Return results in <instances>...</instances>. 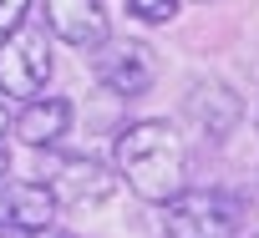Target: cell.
Masks as SVG:
<instances>
[{
	"label": "cell",
	"mask_w": 259,
	"mask_h": 238,
	"mask_svg": "<svg viewBox=\"0 0 259 238\" xmlns=\"http://www.w3.org/2000/svg\"><path fill=\"white\" fill-rule=\"evenodd\" d=\"M112 167L117 177L133 188L143 203H168L178 188H188V147L178 137V127L158 122V116H148V122H133L117 147H112Z\"/></svg>",
	"instance_id": "1"
},
{
	"label": "cell",
	"mask_w": 259,
	"mask_h": 238,
	"mask_svg": "<svg viewBox=\"0 0 259 238\" xmlns=\"http://www.w3.org/2000/svg\"><path fill=\"white\" fill-rule=\"evenodd\" d=\"M168 238H239L244 228V198L224 188H178L163 203Z\"/></svg>",
	"instance_id": "2"
},
{
	"label": "cell",
	"mask_w": 259,
	"mask_h": 238,
	"mask_svg": "<svg viewBox=\"0 0 259 238\" xmlns=\"http://www.w3.org/2000/svg\"><path fill=\"white\" fill-rule=\"evenodd\" d=\"M51 81V31L46 26H16L0 36V91L11 101L41 96Z\"/></svg>",
	"instance_id": "3"
},
{
	"label": "cell",
	"mask_w": 259,
	"mask_h": 238,
	"mask_svg": "<svg viewBox=\"0 0 259 238\" xmlns=\"http://www.w3.org/2000/svg\"><path fill=\"white\" fill-rule=\"evenodd\" d=\"M36 183L56 198V208H97L122 188L117 167H102L92 157H51Z\"/></svg>",
	"instance_id": "4"
},
{
	"label": "cell",
	"mask_w": 259,
	"mask_h": 238,
	"mask_svg": "<svg viewBox=\"0 0 259 238\" xmlns=\"http://www.w3.org/2000/svg\"><path fill=\"white\" fill-rule=\"evenodd\" d=\"M92 71H97V81L107 86V91H117V96H143V91H153V81H158V56H153V46H143V41H102V46H92Z\"/></svg>",
	"instance_id": "5"
},
{
	"label": "cell",
	"mask_w": 259,
	"mask_h": 238,
	"mask_svg": "<svg viewBox=\"0 0 259 238\" xmlns=\"http://www.w3.org/2000/svg\"><path fill=\"white\" fill-rule=\"evenodd\" d=\"M183 116L193 122V132L203 142H224L239 122H244V101L239 91H229L224 81H193L183 96Z\"/></svg>",
	"instance_id": "6"
},
{
	"label": "cell",
	"mask_w": 259,
	"mask_h": 238,
	"mask_svg": "<svg viewBox=\"0 0 259 238\" xmlns=\"http://www.w3.org/2000/svg\"><path fill=\"white\" fill-rule=\"evenodd\" d=\"M46 11V31L76 51H92L107 41V11L102 0H41Z\"/></svg>",
	"instance_id": "7"
},
{
	"label": "cell",
	"mask_w": 259,
	"mask_h": 238,
	"mask_svg": "<svg viewBox=\"0 0 259 238\" xmlns=\"http://www.w3.org/2000/svg\"><path fill=\"white\" fill-rule=\"evenodd\" d=\"M56 223V198L41 183H16V177H0V238L11 233H31Z\"/></svg>",
	"instance_id": "8"
},
{
	"label": "cell",
	"mask_w": 259,
	"mask_h": 238,
	"mask_svg": "<svg viewBox=\"0 0 259 238\" xmlns=\"http://www.w3.org/2000/svg\"><path fill=\"white\" fill-rule=\"evenodd\" d=\"M11 132L26 142V147H56L66 132H71V101L66 96H31L16 116H11Z\"/></svg>",
	"instance_id": "9"
},
{
	"label": "cell",
	"mask_w": 259,
	"mask_h": 238,
	"mask_svg": "<svg viewBox=\"0 0 259 238\" xmlns=\"http://www.w3.org/2000/svg\"><path fill=\"white\" fill-rule=\"evenodd\" d=\"M178 6L183 0H127V11H133L138 21H148V26H168L178 16Z\"/></svg>",
	"instance_id": "10"
},
{
	"label": "cell",
	"mask_w": 259,
	"mask_h": 238,
	"mask_svg": "<svg viewBox=\"0 0 259 238\" xmlns=\"http://www.w3.org/2000/svg\"><path fill=\"white\" fill-rule=\"evenodd\" d=\"M26 16H31V0H0V36L16 31Z\"/></svg>",
	"instance_id": "11"
},
{
	"label": "cell",
	"mask_w": 259,
	"mask_h": 238,
	"mask_svg": "<svg viewBox=\"0 0 259 238\" xmlns=\"http://www.w3.org/2000/svg\"><path fill=\"white\" fill-rule=\"evenodd\" d=\"M11 238H76V233H66V228L46 223V228H31V233H11Z\"/></svg>",
	"instance_id": "12"
},
{
	"label": "cell",
	"mask_w": 259,
	"mask_h": 238,
	"mask_svg": "<svg viewBox=\"0 0 259 238\" xmlns=\"http://www.w3.org/2000/svg\"><path fill=\"white\" fill-rule=\"evenodd\" d=\"M6 127H11V111H6V96H0V142H6Z\"/></svg>",
	"instance_id": "13"
},
{
	"label": "cell",
	"mask_w": 259,
	"mask_h": 238,
	"mask_svg": "<svg viewBox=\"0 0 259 238\" xmlns=\"http://www.w3.org/2000/svg\"><path fill=\"white\" fill-rule=\"evenodd\" d=\"M11 172V152H6V142H0V177Z\"/></svg>",
	"instance_id": "14"
},
{
	"label": "cell",
	"mask_w": 259,
	"mask_h": 238,
	"mask_svg": "<svg viewBox=\"0 0 259 238\" xmlns=\"http://www.w3.org/2000/svg\"><path fill=\"white\" fill-rule=\"evenodd\" d=\"M193 6H208V0H193Z\"/></svg>",
	"instance_id": "15"
},
{
	"label": "cell",
	"mask_w": 259,
	"mask_h": 238,
	"mask_svg": "<svg viewBox=\"0 0 259 238\" xmlns=\"http://www.w3.org/2000/svg\"><path fill=\"white\" fill-rule=\"evenodd\" d=\"M254 238H259V233H254Z\"/></svg>",
	"instance_id": "16"
}]
</instances>
